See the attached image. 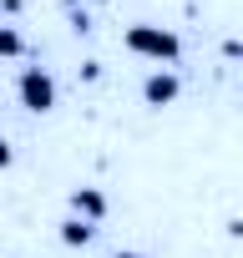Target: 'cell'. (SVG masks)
Instances as JSON below:
<instances>
[{"mask_svg":"<svg viewBox=\"0 0 243 258\" xmlns=\"http://www.w3.org/2000/svg\"><path fill=\"white\" fill-rule=\"evenodd\" d=\"M177 91H183V76H177L172 66H157V71H147V81H142V101H147V106H172Z\"/></svg>","mask_w":243,"mask_h":258,"instance_id":"3","label":"cell"},{"mask_svg":"<svg viewBox=\"0 0 243 258\" xmlns=\"http://www.w3.org/2000/svg\"><path fill=\"white\" fill-rule=\"evenodd\" d=\"M127 51H132V56H147V61H157V66H172V61L183 56V41H177V31H167V26H127Z\"/></svg>","mask_w":243,"mask_h":258,"instance_id":"1","label":"cell"},{"mask_svg":"<svg viewBox=\"0 0 243 258\" xmlns=\"http://www.w3.org/2000/svg\"><path fill=\"white\" fill-rule=\"evenodd\" d=\"M16 96H21L26 111H51L56 106V76L46 66H26L21 81H16Z\"/></svg>","mask_w":243,"mask_h":258,"instance_id":"2","label":"cell"},{"mask_svg":"<svg viewBox=\"0 0 243 258\" xmlns=\"http://www.w3.org/2000/svg\"><path fill=\"white\" fill-rule=\"evenodd\" d=\"M106 258H142V253H132V248H116V253H106Z\"/></svg>","mask_w":243,"mask_h":258,"instance_id":"10","label":"cell"},{"mask_svg":"<svg viewBox=\"0 0 243 258\" xmlns=\"http://www.w3.org/2000/svg\"><path fill=\"white\" fill-rule=\"evenodd\" d=\"M223 56H228V61H243V36H228V41H223Z\"/></svg>","mask_w":243,"mask_h":258,"instance_id":"7","label":"cell"},{"mask_svg":"<svg viewBox=\"0 0 243 258\" xmlns=\"http://www.w3.org/2000/svg\"><path fill=\"white\" fill-rule=\"evenodd\" d=\"M81 81H101V61H81Z\"/></svg>","mask_w":243,"mask_h":258,"instance_id":"8","label":"cell"},{"mask_svg":"<svg viewBox=\"0 0 243 258\" xmlns=\"http://www.w3.org/2000/svg\"><path fill=\"white\" fill-rule=\"evenodd\" d=\"M91 238H96V223H86V218H76V213L61 223V243H66V248H86Z\"/></svg>","mask_w":243,"mask_h":258,"instance_id":"5","label":"cell"},{"mask_svg":"<svg viewBox=\"0 0 243 258\" xmlns=\"http://www.w3.org/2000/svg\"><path fill=\"white\" fill-rule=\"evenodd\" d=\"M11 162H16V152H11V142H6V137H0V167H11Z\"/></svg>","mask_w":243,"mask_h":258,"instance_id":"9","label":"cell"},{"mask_svg":"<svg viewBox=\"0 0 243 258\" xmlns=\"http://www.w3.org/2000/svg\"><path fill=\"white\" fill-rule=\"evenodd\" d=\"M0 56H6V61L26 56V41H21V31H16V26H0Z\"/></svg>","mask_w":243,"mask_h":258,"instance_id":"6","label":"cell"},{"mask_svg":"<svg viewBox=\"0 0 243 258\" xmlns=\"http://www.w3.org/2000/svg\"><path fill=\"white\" fill-rule=\"evenodd\" d=\"M71 213L86 218V223H101V218H106V198H101V187H76V192H71Z\"/></svg>","mask_w":243,"mask_h":258,"instance_id":"4","label":"cell"}]
</instances>
